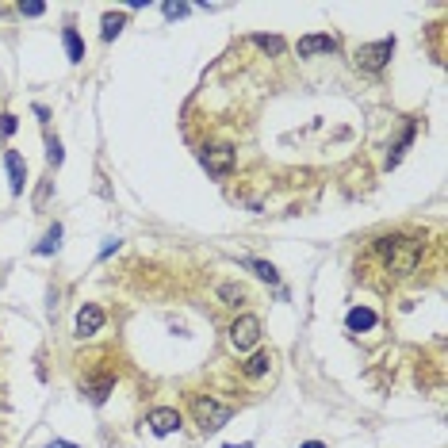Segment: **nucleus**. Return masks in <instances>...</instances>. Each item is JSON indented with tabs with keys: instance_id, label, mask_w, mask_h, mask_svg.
Listing matches in <instances>:
<instances>
[{
	"instance_id": "obj_1",
	"label": "nucleus",
	"mask_w": 448,
	"mask_h": 448,
	"mask_svg": "<svg viewBox=\"0 0 448 448\" xmlns=\"http://www.w3.org/2000/svg\"><path fill=\"white\" fill-rule=\"evenodd\" d=\"M376 249H379L383 264L394 272V276H410V272L417 269V261H422V241H417V238H406V234H391V238H379Z\"/></svg>"
},
{
	"instance_id": "obj_2",
	"label": "nucleus",
	"mask_w": 448,
	"mask_h": 448,
	"mask_svg": "<svg viewBox=\"0 0 448 448\" xmlns=\"http://www.w3.org/2000/svg\"><path fill=\"white\" fill-rule=\"evenodd\" d=\"M192 417L203 433H218L234 417V410L226 406V402L211 399V394H192Z\"/></svg>"
},
{
	"instance_id": "obj_3",
	"label": "nucleus",
	"mask_w": 448,
	"mask_h": 448,
	"mask_svg": "<svg viewBox=\"0 0 448 448\" xmlns=\"http://www.w3.org/2000/svg\"><path fill=\"white\" fill-rule=\"evenodd\" d=\"M391 54H394V39H379V42H368V47H356L353 58L364 73H379L391 62Z\"/></svg>"
},
{
	"instance_id": "obj_4",
	"label": "nucleus",
	"mask_w": 448,
	"mask_h": 448,
	"mask_svg": "<svg viewBox=\"0 0 448 448\" xmlns=\"http://www.w3.org/2000/svg\"><path fill=\"white\" fill-rule=\"evenodd\" d=\"M257 341H261V318H257V314L234 318V326H230V345L238 349V353H249Z\"/></svg>"
},
{
	"instance_id": "obj_5",
	"label": "nucleus",
	"mask_w": 448,
	"mask_h": 448,
	"mask_svg": "<svg viewBox=\"0 0 448 448\" xmlns=\"http://www.w3.org/2000/svg\"><path fill=\"white\" fill-rule=\"evenodd\" d=\"M200 161H203V169H207L211 177H230L238 154H234V146H211V150H203Z\"/></svg>"
},
{
	"instance_id": "obj_6",
	"label": "nucleus",
	"mask_w": 448,
	"mask_h": 448,
	"mask_svg": "<svg viewBox=\"0 0 448 448\" xmlns=\"http://www.w3.org/2000/svg\"><path fill=\"white\" fill-rule=\"evenodd\" d=\"M146 425H150V433H154V437H169V433H177V429H180V410H173V406H157V410H150Z\"/></svg>"
},
{
	"instance_id": "obj_7",
	"label": "nucleus",
	"mask_w": 448,
	"mask_h": 448,
	"mask_svg": "<svg viewBox=\"0 0 448 448\" xmlns=\"http://www.w3.org/2000/svg\"><path fill=\"white\" fill-rule=\"evenodd\" d=\"M100 330H104V307L85 303V307L77 310V337H96Z\"/></svg>"
},
{
	"instance_id": "obj_8",
	"label": "nucleus",
	"mask_w": 448,
	"mask_h": 448,
	"mask_svg": "<svg viewBox=\"0 0 448 448\" xmlns=\"http://www.w3.org/2000/svg\"><path fill=\"white\" fill-rule=\"evenodd\" d=\"M299 58H314V54H333L337 50V39L333 35H303L299 39Z\"/></svg>"
},
{
	"instance_id": "obj_9",
	"label": "nucleus",
	"mask_w": 448,
	"mask_h": 448,
	"mask_svg": "<svg viewBox=\"0 0 448 448\" xmlns=\"http://www.w3.org/2000/svg\"><path fill=\"white\" fill-rule=\"evenodd\" d=\"M4 165H8V188H12V195H24V188H27V161L16 154V150H8Z\"/></svg>"
},
{
	"instance_id": "obj_10",
	"label": "nucleus",
	"mask_w": 448,
	"mask_h": 448,
	"mask_svg": "<svg viewBox=\"0 0 448 448\" xmlns=\"http://www.w3.org/2000/svg\"><path fill=\"white\" fill-rule=\"evenodd\" d=\"M376 322H379V318H376V310H371V307H353V310L345 314V326H349L353 333H368V330H376Z\"/></svg>"
},
{
	"instance_id": "obj_11",
	"label": "nucleus",
	"mask_w": 448,
	"mask_h": 448,
	"mask_svg": "<svg viewBox=\"0 0 448 448\" xmlns=\"http://www.w3.org/2000/svg\"><path fill=\"white\" fill-rule=\"evenodd\" d=\"M62 47H65V58H70L73 65H81L85 62V39L77 35V27H62Z\"/></svg>"
},
{
	"instance_id": "obj_12",
	"label": "nucleus",
	"mask_w": 448,
	"mask_h": 448,
	"mask_svg": "<svg viewBox=\"0 0 448 448\" xmlns=\"http://www.w3.org/2000/svg\"><path fill=\"white\" fill-rule=\"evenodd\" d=\"M111 387H115V376H100V379H93V383L85 387V394L96 402V406H100V402L108 399V391H111Z\"/></svg>"
},
{
	"instance_id": "obj_13",
	"label": "nucleus",
	"mask_w": 448,
	"mask_h": 448,
	"mask_svg": "<svg viewBox=\"0 0 448 448\" xmlns=\"http://www.w3.org/2000/svg\"><path fill=\"white\" fill-rule=\"evenodd\" d=\"M104 42H111V39H119V31H123V27H127V16H123V12H108V16H104Z\"/></svg>"
},
{
	"instance_id": "obj_14",
	"label": "nucleus",
	"mask_w": 448,
	"mask_h": 448,
	"mask_svg": "<svg viewBox=\"0 0 448 448\" xmlns=\"http://www.w3.org/2000/svg\"><path fill=\"white\" fill-rule=\"evenodd\" d=\"M269 368H272V356H269V353H253V356L246 360V376H249V379H261Z\"/></svg>"
},
{
	"instance_id": "obj_15",
	"label": "nucleus",
	"mask_w": 448,
	"mask_h": 448,
	"mask_svg": "<svg viewBox=\"0 0 448 448\" xmlns=\"http://www.w3.org/2000/svg\"><path fill=\"white\" fill-rule=\"evenodd\" d=\"M218 299H223L226 307H238V303L246 299V287L241 284H218Z\"/></svg>"
},
{
	"instance_id": "obj_16",
	"label": "nucleus",
	"mask_w": 448,
	"mask_h": 448,
	"mask_svg": "<svg viewBox=\"0 0 448 448\" xmlns=\"http://www.w3.org/2000/svg\"><path fill=\"white\" fill-rule=\"evenodd\" d=\"M58 241H62V226H50V230H47V238H42L39 241V246H35V253H39V257H47V253H54V249H58Z\"/></svg>"
},
{
	"instance_id": "obj_17",
	"label": "nucleus",
	"mask_w": 448,
	"mask_h": 448,
	"mask_svg": "<svg viewBox=\"0 0 448 448\" xmlns=\"http://www.w3.org/2000/svg\"><path fill=\"white\" fill-rule=\"evenodd\" d=\"M253 42L261 50H269V54H284V39L280 35H253Z\"/></svg>"
},
{
	"instance_id": "obj_18",
	"label": "nucleus",
	"mask_w": 448,
	"mask_h": 448,
	"mask_svg": "<svg viewBox=\"0 0 448 448\" xmlns=\"http://www.w3.org/2000/svg\"><path fill=\"white\" fill-rule=\"evenodd\" d=\"M246 264H249V269H253V272H257V276H261V280H269V284H276V280H280V272L272 269L269 261H253V257H249Z\"/></svg>"
},
{
	"instance_id": "obj_19",
	"label": "nucleus",
	"mask_w": 448,
	"mask_h": 448,
	"mask_svg": "<svg viewBox=\"0 0 448 448\" xmlns=\"http://www.w3.org/2000/svg\"><path fill=\"white\" fill-rule=\"evenodd\" d=\"M62 142H58V138H50L47 142V161H50V169H58V165H62Z\"/></svg>"
},
{
	"instance_id": "obj_20",
	"label": "nucleus",
	"mask_w": 448,
	"mask_h": 448,
	"mask_svg": "<svg viewBox=\"0 0 448 448\" xmlns=\"http://www.w3.org/2000/svg\"><path fill=\"white\" fill-rule=\"evenodd\" d=\"M16 115H12V111H4V115H0V138H12V134H16Z\"/></svg>"
},
{
	"instance_id": "obj_21",
	"label": "nucleus",
	"mask_w": 448,
	"mask_h": 448,
	"mask_svg": "<svg viewBox=\"0 0 448 448\" xmlns=\"http://www.w3.org/2000/svg\"><path fill=\"white\" fill-rule=\"evenodd\" d=\"M165 16H169V19H180V16H188V4H165Z\"/></svg>"
},
{
	"instance_id": "obj_22",
	"label": "nucleus",
	"mask_w": 448,
	"mask_h": 448,
	"mask_svg": "<svg viewBox=\"0 0 448 448\" xmlns=\"http://www.w3.org/2000/svg\"><path fill=\"white\" fill-rule=\"evenodd\" d=\"M19 12H24V16H42L47 8H42L39 0H27V4H19Z\"/></svg>"
},
{
	"instance_id": "obj_23",
	"label": "nucleus",
	"mask_w": 448,
	"mask_h": 448,
	"mask_svg": "<svg viewBox=\"0 0 448 448\" xmlns=\"http://www.w3.org/2000/svg\"><path fill=\"white\" fill-rule=\"evenodd\" d=\"M115 249H119V238H115V241H108V246L100 249V257H111V253H115Z\"/></svg>"
},
{
	"instance_id": "obj_24",
	"label": "nucleus",
	"mask_w": 448,
	"mask_h": 448,
	"mask_svg": "<svg viewBox=\"0 0 448 448\" xmlns=\"http://www.w3.org/2000/svg\"><path fill=\"white\" fill-rule=\"evenodd\" d=\"M50 448H77V445H70V440H50Z\"/></svg>"
},
{
	"instance_id": "obj_25",
	"label": "nucleus",
	"mask_w": 448,
	"mask_h": 448,
	"mask_svg": "<svg viewBox=\"0 0 448 448\" xmlns=\"http://www.w3.org/2000/svg\"><path fill=\"white\" fill-rule=\"evenodd\" d=\"M299 448H326L322 440H307V445H299Z\"/></svg>"
},
{
	"instance_id": "obj_26",
	"label": "nucleus",
	"mask_w": 448,
	"mask_h": 448,
	"mask_svg": "<svg viewBox=\"0 0 448 448\" xmlns=\"http://www.w3.org/2000/svg\"><path fill=\"white\" fill-rule=\"evenodd\" d=\"M226 448H253V445H226Z\"/></svg>"
}]
</instances>
